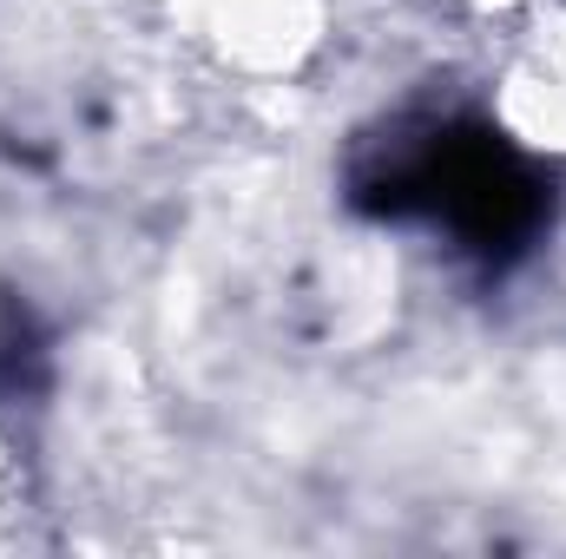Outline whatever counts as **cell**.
<instances>
[{"label":"cell","mask_w":566,"mask_h":559,"mask_svg":"<svg viewBox=\"0 0 566 559\" xmlns=\"http://www.w3.org/2000/svg\"><path fill=\"white\" fill-rule=\"evenodd\" d=\"M363 198L382 211H422L481 257L527 251L554 204L547 178L474 119H441L422 126L416 145H389V158L363 171Z\"/></svg>","instance_id":"obj_1"}]
</instances>
